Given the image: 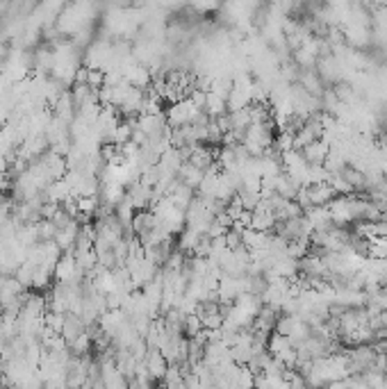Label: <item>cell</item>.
<instances>
[{"label":"cell","instance_id":"1","mask_svg":"<svg viewBox=\"0 0 387 389\" xmlns=\"http://www.w3.org/2000/svg\"><path fill=\"white\" fill-rule=\"evenodd\" d=\"M93 14H96V5L91 3H76L62 7L60 16L55 21V27L60 34H80L87 27H91Z\"/></svg>","mask_w":387,"mask_h":389},{"label":"cell","instance_id":"5","mask_svg":"<svg viewBox=\"0 0 387 389\" xmlns=\"http://www.w3.org/2000/svg\"><path fill=\"white\" fill-rule=\"evenodd\" d=\"M298 85H301L303 91L310 93V96H315V98L324 96V80H321V76L315 69L298 73Z\"/></svg>","mask_w":387,"mask_h":389},{"label":"cell","instance_id":"3","mask_svg":"<svg viewBox=\"0 0 387 389\" xmlns=\"http://www.w3.org/2000/svg\"><path fill=\"white\" fill-rule=\"evenodd\" d=\"M169 362L164 359V355L159 353L157 348H148V353H146V357L142 359V369L144 373L148 376V380L153 385L155 383H162L164 376H166V371H169Z\"/></svg>","mask_w":387,"mask_h":389},{"label":"cell","instance_id":"6","mask_svg":"<svg viewBox=\"0 0 387 389\" xmlns=\"http://www.w3.org/2000/svg\"><path fill=\"white\" fill-rule=\"evenodd\" d=\"M203 180H206V171L196 168L194 164H182V168L178 171V182H182V185L189 189H194V192H199Z\"/></svg>","mask_w":387,"mask_h":389},{"label":"cell","instance_id":"2","mask_svg":"<svg viewBox=\"0 0 387 389\" xmlns=\"http://www.w3.org/2000/svg\"><path fill=\"white\" fill-rule=\"evenodd\" d=\"M82 269L78 267V260L73 253H64L60 262L55 267V282L60 285H76V282H82Z\"/></svg>","mask_w":387,"mask_h":389},{"label":"cell","instance_id":"4","mask_svg":"<svg viewBox=\"0 0 387 389\" xmlns=\"http://www.w3.org/2000/svg\"><path fill=\"white\" fill-rule=\"evenodd\" d=\"M298 153H301L303 159L310 166H317V164H324L326 157L331 155V144L324 142V139H319V142H312L310 146H305V148Z\"/></svg>","mask_w":387,"mask_h":389}]
</instances>
